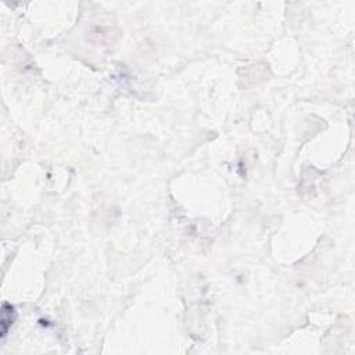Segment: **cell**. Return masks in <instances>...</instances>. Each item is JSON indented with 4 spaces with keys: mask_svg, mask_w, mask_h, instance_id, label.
Instances as JSON below:
<instances>
[{
    "mask_svg": "<svg viewBox=\"0 0 355 355\" xmlns=\"http://www.w3.org/2000/svg\"><path fill=\"white\" fill-rule=\"evenodd\" d=\"M13 320H14V308L10 304H4L1 311V337L7 334L8 327L11 326Z\"/></svg>",
    "mask_w": 355,
    "mask_h": 355,
    "instance_id": "6da1fadb",
    "label": "cell"
}]
</instances>
